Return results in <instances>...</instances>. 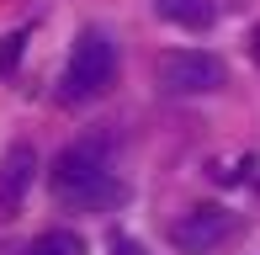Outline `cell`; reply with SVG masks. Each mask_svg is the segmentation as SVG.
Wrapping results in <instances>:
<instances>
[{
    "label": "cell",
    "instance_id": "obj_1",
    "mask_svg": "<svg viewBox=\"0 0 260 255\" xmlns=\"http://www.w3.org/2000/svg\"><path fill=\"white\" fill-rule=\"evenodd\" d=\"M117 75V43L106 38V32L85 27L75 38V53H69V69H64V90L58 96L64 101H96L106 85H112Z\"/></svg>",
    "mask_w": 260,
    "mask_h": 255
},
{
    "label": "cell",
    "instance_id": "obj_2",
    "mask_svg": "<svg viewBox=\"0 0 260 255\" xmlns=\"http://www.w3.org/2000/svg\"><path fill=\"white\" fill-rule=\"evenodd\" d=\"M154 80H159V90H170V96H207V90H218L223 80H229V69H223L218 53L170 48V53H159Z\"/></svg>",
    "mask_w": 260,
    "mask_h": 255
},
{
    "label": "cell",
    "instance_id": "obj_3",
    "mask_svg": "<svg viewBox=\"0 0 260 255\" xmlns=\"http://www.w3.org/2000/svg\"><path fill=\"white\" fill-rule=\"evenodd\" d=\"M48 176H53V192H58V197L96 186L101 176H112V165H106V144H101V138H80V144H69L64 154L53 160Z\"/></svg>",
    "mask_w": 260,
    "mask_h": 255
},
{
    "label": "cell",
    "instance_id": "obj_4",
    "mask_svg": "<svg viewBox=\"0 0 260 255\" xmlns=\"http://www.w3.org/2000/svg\"><path fill=\"white\" fill-rule=\"evenodd\" d=\"M229 234H234V213H229V207H191V213H181V218L170 224L175 250H186V255L218 250Z\"/></svg>",
    "mask_w": 260,
    "mask_h": 255
},
{
    "label": "cell",
    "instance_id": "obj_5",
    "mask_svg": "<svg viewBox=\"0 0 260 255\" xmlns=\"http://www.w3.org/2000/svg\"><path fill=\"white\" fill-rule=\"evenodd\" d=\"M32 181H38V149H32V144H11L6 165H0V218H16L21 213Z\"/></svg>",
    "mask_w": 260,
    "mask_h": 255
},
{
    "label": "cell",
    "instance_id": "obj_6",
    "mask_svg": "<svg viewBox=\"0 0 260 255\" xmlns=\"http://www.w3.org/2000/svg\"><path fill=\"white\" fill-rule=\"evenodd\" d=\"M154 11L165 21H175V27H191V32H207L212 27V0H154Z\"/></svg>",
    "mask_w": 260,
    "mask_h": 255
},
{
    "label": "cell",
    "instance_id": "obj_7",
    "mask_svg": "<svg viewBox=\"0 0 260 255\" xmlns=\"http://www.w3.org/2000/svg\"><path fill=\"white\" fill-rule=\"evenodd\" d=\"M122 197H127V192H122V181H117V176H101L96 186L69 192V197H58V202H64V207H85V213H101V207H117Z\"/></svg>",
    "mask_w": 260,
    "mask_h": 255
},
{
    "label": "cell",
    "instance_id": "obj_8",
    "mask_svg": "<svg viewBox=\"0 0 260 255\" xmlns=\"http://www.w3.org/2000/svg\"><path fill=\"white\" fill-rule=\"evenodd\" d=\"M27 255H85V239L75 229H48V234H38L27 245Z\"/></svg>",
    "mask_w": 260,
    "mask_h": 255
},
{
    "label": "cell",
    "instance_id": "obj_9",
    "mask_svg": "<svg viewBox=\"0 0 260 255\" xmlns=\"http://www.w3.org/2000/svg\"><path fill=\"white\" fill-rule=\"evenodd\" d=\"M27 38H32V27H16V32H6V38H0V75H11V69L21 64V53H27Z\"/></svg>",
    "mask_w": 260,
    "mask_h": 255
},
{
    "label": "cell",
    "instance_id": "obj_10",
    "mask_svg": "<svg viewBox=\"0 0 260 255\" xmlns=\"http://www.w3.org/2000/svg\"><path fill=\"white\" fill-rule=\"evenodd\" d=\"M250 53H255V64H260V21H255V32H250Z\"/></svg>",
    "mask_w": 260,
    "mask_h": 255
}]
</instances>
